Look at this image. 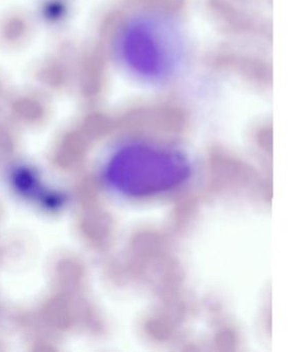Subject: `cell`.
Returning a JSON list of instances; mask_svg holds the SVG:
<instances>
[{
	"instance_id": "7a4b0ae2",
	"label": "cell",
	"mask_w": 288,
	"mask_h": 352,
	"mask_svg": "<svg viewBox=\"0 0 288 352\" xmlns=\"http://www.w3.org/2000/svg\"><path fill=\"white\" fill-rule=\"evenodd\" d=\"M117 50L133 74L149 81L170 77L182 58L178 32L155 16H141L129 22L119 34Z\"/></svg>"
},
{
	"instance_id": "6da1fadb",
	"label": "cell",
	"mask_w": 288,
	"mask_h": 352,
	"mask_svg": "<svg viewBox=\"0 0 288 352\" xmlns=\"http://www.w3.org/2000/svg\"><path fill=\"white\" fill-rule=\"evenodd\" d=\"M193 162L180 148L135 140L119 146L104 164V180L115 192L133 199L166 195L192 178Z\"/></svg>"
}]
</instances>
